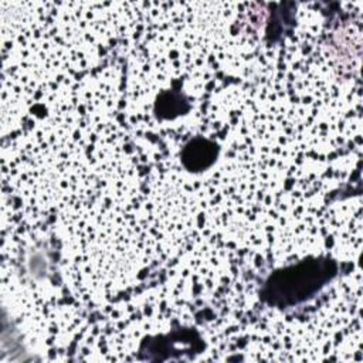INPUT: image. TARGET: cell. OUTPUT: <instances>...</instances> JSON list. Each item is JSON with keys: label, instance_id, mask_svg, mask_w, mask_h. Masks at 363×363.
<instances>
[{"label": "cell", "instance_id": "3", "mask_svg": "<svg viewBox=\"0 0 363 363\" xmlns=\"http://www.w3.org/2000/svg\"><path fill=\"white\" fill-rule=\"evenodd\" d=\"M186 99L180 95V94H174L172 91L163 92L156 102V111L166 118L174 116L182 113L183 111H186Z\"/></svg>", "mask_w": 363, "mask_h": 363}, {"label": "cell", "instance_id": "2", "mask_svg": "<svg viewBox=\"0 0 363 363\" xmlns=\"http://www.w3.org/2000/svg\"><path fill=\"white\" fill-rule=\"evenodd\" d=\"M218 147L214 142L203 138L191 139L182 152V162L190 172H201L210 167L217 157Z\"/></svg>", "mask_w": 363, "mask_h": 363}, {"label": "cell", "instance_id": "1", "mask_svg": "<svg viewBox=\"0 0 363 363\" xmlns=\"http://www.w3.org/2000/svg\"><path fill=\"white\" fill-rule=\"evenodd\" d=\"M333 275L335 264L330 259H305L271 275L264 295L274 305H294L315 294Z\"/></svg>", "mask_w": 363, "mask_h": 363}]
</instances>
